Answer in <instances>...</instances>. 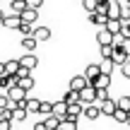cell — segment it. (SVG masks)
Segmentation results:
<instances>
[{
	"instance_id": "6da1fadb",
	"label": "cell",
	"mask_w": 130,
	"mask_h": 130,
	"mask_svg": "<svg viewBox=\"0 0 130 130\" xmlns=\"http://www.w3.org/2000/svg\"><path fill=\"white\" fill-rule=\"evenodd\" d=\"M5 94H7V99H10L12 104H17V106L24 101V99H27V92H24L19 84H14V87H7V89H5Z\"/></svg>"
},
{
	"instance_id": "7a4b0ae2",
	"label": "cell",
	"mask_w": 130,
	"mask_h": 130,
	"mask_svg": "<svg viewBox=\"0 0 130 130\" xmlns=\"http://www.w3.org/2000/svg\"><path fill=\"white\" fill-rule=\"evenodd\" d=\"M79 104H96V87L92 82L84 89H79Z\"/></svg>"
},
{
	"instance_id": "3957f363",
	"label": "cell",
	"mask_w": 130,
	"mask_h": 130,
	"mask_svg": "<svg viewBox=\"0 0 130 130\" xmlns=\"http://www.w3.org/2000/svg\"><path fill=\"white\" fill-rule=\"evenodd\" d=\"M116 99H111V96H108V99H104V101H99V111H101V116H108V118H111L113 116V113H116Z\"/></svg>"
},
{
	"instance_id": "277c9868",
	"label": "cell",
	"mask_w": 130,
	"mask_h": 130,
	"mask_svg": "<svg viewBox=\"0 0 130 130\" xmlns=\"http://www.w3.org/2000/svg\"><path fill=\"white\" fill-rule=\"evenodd\" d=\"M82 116L87 118V121H96L99 116H101V111H99V104H82Z\"/></svg>"
},
{
	"instance_id": "5b68a950",
	"label": "cell",
	"mask_w": 130,
	"mask_h": 130,
	"mask_svg": "<svg viewBox=\"0 0 130 130\" xmlns=\"http://www.w3.org/2000/svg\"><path fill=\"white\" fill-rule=\"evenodd\" d=\"M96 43H99V46H111V43H113V34L108 31L106 27H101L99 34H96Z\"/></svg>"
},
{
	"instance_id": "8992f818",
	"label": "cell",
	"mask_w": 130,
	"mask_h": 130,
	"mask_svg": "<svg viewBox=\"0 0 130 130\" xmlns=\"http://www.w3.org/2000/svg\"><path fill=\"white\" fill-rule=\"evenodd\" d=\"M87 77L84 75H75V77H70V84H68V89H72V92H79V89H84L87 87Z\"/></svg>"
},
{
	"instance_id": "52a82bcc",
	"label": "cell",
	"mask_w": 130,
	"mask_h": 130,
	"mask_svg": "<svg viewBox=\"0 0 130 130\" xmlns=\"http://www.w3.org/2000/svg\"><path fill=\"white\" fill-rule=\"evenodd\" d=\"M22 108H27V113H39V106H41V99H34V96H27L22 104Z\"/></svg>"
},
{
	"instance_id": "ba28073f",
	"label": "cell",
	"mask_w": 130,
	"mask_h": 130,
	"mask_svg": "<svg viewBox=\"0 0 130 130\" xmlns=\"http://www.w3.org/2000/svg\"><path fill=\"white\" fill-rule=\"evenodd\" d=\"M0 24H3V27H7V29H19V24H22V17H19V14H5Z\"/></svg>"
},
{
	"instance_id": "9c48e42d",
	"label": "cell",
	"mask_w": 130,
	"mask_h": 130,
	"mask_svg": "<svg viewBox=\"0 0 130 130\" xmlns=\"http://www.w3.org/2000/svg\"><path fill=\"white\" fill-rule=\"evenodd\" d=\"M51 116H56V118H60V121H63V118L68 116V104H65V101H56V104H53V108H51Z\"/></svg>"
},
{
	"instance_id": "30bf717a",
	"label": "cell",
	"mask_w": 130,
	"mask_h": 130,
	"mask_svg": "<svg viewBox=\"0 0 130 130\" xmlns=\"http://www.w3.org/2000/svg\"><path fill=\"white\" fill-rule=\"evenodd\" d=\"M19 65H22V68H29V70H34L39 65V58L34 56V53H27V56H22L19 58Z\"/></svg>"
},
{
	"instance_id": "8fae6325",
	"label": "cell",
	"mask_w": 130,
	"mask_h": 130,
	"mask_svg": "<svg viewBox=\"0 0 130 130\" xmlns=\"http://www.w3.org/2000/svg\"><path fill=\"white\" fill-rule=\"evenodd\" d=\"M36 41H48L51 39V29L48 27H34V34H31Z\"/></svg>"
},
{
	"instance_id": "7c38bea8",
	"label": "cell",
	"mask_w": 130,
	"mask_h": 130,
	"mask_svg": "<svg viewBox=\"0 0 130 130\" xmlns=\"http://www.w3.org/2000/svg\"><path fill=\"white\" fill-rule=\"evenodd\" d=\"M19 17H22V22H27V24H34V22L39 19V10H34V7H27L22 14H19Z\"/></svg>"
},
{
	"instance_id": "4fadbf2b",
	"label": "cell",
	"mask_w": 130,
	"mask_h": 130,
	"mask_svg": "<svg viewBox=\"0 0 130 130\" xmlns=\"http://www.w3.org/2000/svg\"><path fill=\"white\" fill-rule=\"evenodd\" d=\"M92 84L96 89H108L111 87V75H99L96 79H92Z\"/></svg>"
},
{
	"instance_id": "5bb4252c",
	"label": "cell",
	"mask_w": 130,
	"mask_h": 130,
	"mask_svg": "<svg viewBox=\"0 0 130 130\" xmlns=\"http://www.w3.org/2000/svg\"><path fill=\"white\" fill-rule=\"evenodd\" d=\"M19 46H22L27 53H34V48L39 46V41H36L34 36H22V43H19Z\"/></svg>"
},
{
	"instance_id": "9a60e30c",
	"label": "cell",
	"mask_w": 130,
	"mask_h": 130,
	"mask_svg": "<svg viewBox=\"0 0 130 130\" xmlns=\"http://www.w3.org/2000/svg\"><path fill=\"white\" fill-rule=\"evenodd\" d=\"M99 75H101V70H99V65H92V63H89L87 68H84V77H87V82H92V79H96Z\"/></svg>"
},
{
	"instance_id": "2e32d148",
	"label": "cell",
	"mask_w": 130,
	"mask_h": 130,
	"mask_svg": "<svg viewBox=\"0 0 130 130\" xmlns=\"http://www.w3.org/2000/svg\"><path fill=\"white\" fill-rule=\"evenodd\" d=\"M89 22H92V24H96V27H106V22H108V14L89 12Z\"/></svg>"
},
{
	"instance_id": "e0dca14e",
	"label": "cell",
	"mask_w": 130,
	"mask_h": 130,
	"mask_svg": "<svg viewBox=\"0 0 130 130\" xmlns=\"http://www.w3.org/2000/svg\"><path fill=\"white\" fill-rule=\"evenodd\" d=\"M27 108H22V106H14V111H12V123H22V121H27Z\"/></svg>"
},
{
	"instance_id": "ac0fdd59",
	"label": "cell",
	"mask_w": 130,
	"mask_h": 130,
	"mask_svg": "<svg viewBox=\"0 0 130 130\" xmlns=\"http://www.w3.org/2000/svg\"><path fill=\"white\" fill-rule=\"evenodd\" d=\"M113 68H116V63L111 60V58H104L101 63H99V70H101V75H111Z\"/></svg>"
},
{
	"instance_id": "d6986e66",
	"label": "cell",
	"mask_w": 130,
	"mask_h": 130,
	"mask_svg": "<svg viewBox=\"0 0 130 130\" xmlns=\"http://www.w3.org/2000/svg\"><path fill=\"white\" fill-rule=\"evenodd\" d=\"M58 130H77V118H63L60 125H58Z\"/></svg>"
},
{
	"instance_id": "ffe728a7",
	"label": "cell",
	"mask_w": 130,
	"mask_h": 130,
	"mask_svg": "<svg viewBox=\"0 0 130 130\" xmlns=\"http://www.w3.org/2000/svg\"><path fill=\"white\" fill-rule=\"evenodd\" d=\"M82 104H68V116L70 118H79V116H82ZM68 116H65V118H68Z\"/></svg>"
},
{
	"instance_id": "44dd1931",
	"label": "cell",
	"mask_w": 130,
	"mask_h": 130,
	"mask_svg": "<svg viewBox=\"0 0 130 130\" xmlns=\"http://www.w3.org/2000/svg\"><path fill=\"white\" fill-rule=\"evenodd\" d=\"M121 27H123L121 19H108V22H106V29L113 34V36H116V34H121Z\"/></svg>"
},
{
	"instance_id": "7402d4cb",
	"label": "cell",
	"mask_w": 130,
	"mask_h": 130,
	"mask_svg": "<svg viewBox=\"0 0 130 130\" xmlns=\"http://www.w3.org/2000/svg\"><path fill=\"white\" fill-rule=\"evenodd\" d=\"M121 22H130V3L121 0Z\"/></svg>"
},
{
	"instance_id": "603a6c76",
	"label": "cell",
	"mask_w": 130,
	"mask_h": 130,
	"mask_svg": "<svg viewBox=\"0 0 130 130\" xmlns=\"http://www.w3.org/2000/svg\"><path fill=\"white\" fill-rule=\"evenodd\" d=\"M10 7H12V14H22L24 10H27V3H24V0H12Z\"/></svg>"
},
{
	"instance_id": "cb8c5ba5",
	"label": "cell",
	"mask_w": 130,
	"mask_h": 130,
	"mask_svg": "<svg viewBox=\"0 0 130 130\" xmlns=\"http://www.w3.org/2000/svg\"><path fill=\"white\" fill-rule=\"evenodd\" d=\"M113 48H116V46H113ZM125 58H128V56H125V53H123V51H121V48H116V51H113V56H111V60H113V63H116V65H118V68H121V65H123V63H125Z\"/></svg>"
},
{
	"instance_id": "d4e9b609",
	"label": "cell",
	"mask_w": 130,
	"mask_h": 130,
	"mask_svg": "<svg viewBox=\"0 0 130 130\" xmlns=\"http://www.w3.org/2000/svg\"><path fill=\"white\" fill-rule=\"evenodd\" d=\"M65 104H79V92H72V89H68V94L63 96Z\"/></svg>"
},
{
	"instance_id": "484cf974",
	"label": "cell",
	"mask_w": 130,
	"mask_h": 130,
	"mask_svg": "<svg viewBox=\"0 0 130 130\" xmlns=\"http://www.w3.org/2000/svg\"><path fill=\"white\" fill-rule=\"evenodd\" d=\"M34 84H36V82H34V77H31V75H29V77H22V79H19V87H22L24 92L34 89Z\"/></svg>"
},
{
	"instance_id": "4316f807",
	"label": "cell",
	"mask_w": 130,
	"mask_h": 130,
	"mask_svg": "<svg viewBox=\"0 0 130 130\" xmlns=\"http://www.w3.org/2000/svg\"><path fill=\"white\" fill-rule=\"evenodd\" d=\"M43 123L48 125V130H58V125H60V118H56V116H46V118H43Z\"/></svg>"
},
{
	"instance_id": "83f0119b",
	"label": "cell",
	"mask_w": 130,
	"mask_h": 130,
	"mask_svg": "<svg viewBox=\"0 0 130 130\" xmlns=\"http://www.w3.org/2000/svg\"><path fill=\"white\" fill-rule=\"evenodd\" d=\"M19 70V60H7L5 63V75H14Z\"/></svg>"
},
{
	"instance_id": "f1b7e54d",
	"label": "cell",
	"mask_w": 130,
	"mask_h": 130,
	"mask_svg": "<svg viewBox=\"0 0 130 130\" xmlns=\"http://www.w3.org/2000/svg\"><path fill=\"white\" fill-rule=\"evenodd\" d=\"M116 106L121 108V111H130V96L125 94V96H121V99H116Z\"/></svg>"
},
{
	"instance_id": "f546056e",
	"label": "cell",
	"mask_w": 130,
	"mask_h": 130,
	"mask_svg": "<svg viewBox=\"0 0 130 130\" xmlns=\"http://www.w3.org/2000/svg\"><path fill=\"white\" fill-rule=\"evenodd\" d=\"M113 121H116V123H125L128 121V111H121V108H116V113H113Z\"/></svg>"
},
{
	"instance_id": "4dcf8cb0",
	"label": "cell",
	"mask_w": 130,
	"mask_h": 130,
	"mask_svg": "<svg viewBox=\"0 0 130 130\" xmlns=\"http://www.w3.org/2000/svg\"><path fill=\"white\" fill-rule=\"evenodd\" d=\"M19 31H22V36H31V34H34V24L22 22V24H19Z\"/></svg>"
},
{
	"instance_id": "1f68e13d",
	"label": "cell",
	"mask_w": 130,
	"mask_h": 130,
	"mask_svg": "<svg viewBox=\"0 0 130 130\" xmlns=\"http://www.w3.org/2000/svg\"><path fill=\"white\" fill-rule=\"evenodd\" d=\"M51 108H53V104H51V101H41V106H39V113H41V116H51Z\"/></svg>"
},
{
	"instance_id": "d6a6232c",
	"label": "cell",
	"mask_w": 130,
	"mask_h": 130,
	"mask_svg": "<svg viewBox=\"0 0 130 130\" xmlns=\"http://www.w3.org/2000/svg\"><path fill=\"white\" fill-rule=\"evenodd\" d=\"M96 3H99V0H82V7L87 10V14H89V12H94V10H96Z\"/></svg>"
},
{
	"instance_id": "836d02e7",
	"label": "cell",
	"mask_w": 130,
	"mask_h": 130,
	"mask_svg": "<svg viewBox=\"0 0 130 130\" xmlns=\"http://www.w3.org/2000/svg\"><path fill=\"white\" fill-rule=\"evenodd\" d=\"M99 51H101V58H111L116 48H113V43H111V46H99Z\"/></svg>"
},
{
	"instance_id": "e575fe53",
	"label": "cell",
	"mask_w": 130,
	"mask_h": 130,
	"mask_svg": "<svg viewBox=\"0 0 130 130\" xmlns=\"http://www.w3.org/2000/svg\"><path fill=\"white\" fill-rule=\"evenodd\" d=\"M121 72H123V77H125V79H130V56L125 58V63L121 65Z\"/></svg>"
},
{
	"instance_id": "d590c367",
	"label": "cell",
	"mask_w": 130,
	"mask_h": 130,
	"mask_svg": "<svg viewBox=\"0 0 130 130\" xmlns=\"http://www.w3.org/2000/svg\"><path fill=\"white\" fill-rule=\"evenodd\" d=\"M118 48H121V51L125 53V56H130V39H123V41H121V46H118Z\"/></svg>"
},
{
	"instance_id": "8d00e7d4",
	"label": "cell",
	"mask_w": 130,
	"mask_h": 130,
	"mask_svg": "<svg viewBox=\"0 0 130 130\" xmlns=\"http://www.w3.org/2000/svg\"><path fill=\"white\" fill-rule=\"evenodd\" d=\"M14 75H17V77L22 79V77H29V75H31V70H29V68H22V65H19V70H17Z\"/></svg>"
},
{
	"instance_id": "74e56055",
	"label": "cell",
	"mask_w": 130,
	"mask_h": 130,
	"mask_svg": "<svg viewBox=\"0 0 130 130\" xmlns=\"http://www.w3.org/2000/svg\"><path fill=\"white\" fill-rule=\"evenodd\" d=\"M24 3H27V7H34V10H39L43 5V0H24Z\"/></svg>"
},
{
	"instance_id": "f35d334b",
	"label": "cell",
	"mask_w": 130,
	"mask_h": 130,
	"mask_svg": "<svg viewBox=\"0 0 130 130\" xmlns=\"http://www.w3.org/2000/svg\"><path fill=\"white\" fill-rule=\"evenodd\" d=\"M0 130H12V121H7V118H0Z\"/></svg>"
},
{
	"instance_id": "ab89813d",
	"label": "cell",
	"mask_w": 130,
	"mask_h": 130,
	"mask_svg": "<svg viewBox=\"0 0 130 130\" xmlns=\"http://www.w3.org/2000/svg\"><path fill=\"white\" fill-rule=\"evenodd\" d=\"M10 87V77L7 75H0V89H7Z\"/></svg>"
},
{
	"instance_id": "60d3db41",
	"label": "cell",
	"mask_w": 130,
	"mask_h": 130,
	"mask_svg": "<svg viewBox=\"0 0 130 130\" xmlns=\"http://www.w3.org/2000/svg\"><path fill=\"white\" fill-rule=\"evenodd\" d=\"M10 104V99H7V94H0V111H3L5 106Z\"/></svg>"
},
{
	"instance_id": "b9f144b4",
	"label": "cell",
	"mask_w": 130,
	"mask_h": 130,
	"mask_svg": "<svg viewBox=\"0 0 130 130\" xmlns=\"http://www.w3.org/2000/svg\"><path fill=\"white\" fill-rule=\"evenodd\" d=\"M31 130H48V125H46L43 121H39V123H34V128H31Z\"/></svg>"
},
{
	"instance_id": "7bdbcfd3",
	"label": "cell",
	"mask_w": 130,
	"mask_h": 130,
	"mask_svg": "<svg viewBox=\"0 0 130 130\" xmlns=\"http://www.w3.org/2000/svg\"><path fill=\"white\" fill-rule=\"evenodd\" d=\"M0 75H5V63H0Z\"/></svg>"
},
{
	"instance_id": "ee69618b",
	"label": "cell",
	"mask_w": 130,
	"mask_h": 130,
	"mask_svg": "<svg viewBox=\"0 0 130 130\" xmlns=\"http://www.w3.org/2000/svg\"><path fill=\"white\" fill-rule=\"evenodd\" d=\"M3 17H5V12H3V10H0V22H3Z\"/></svg>"
},
{
	"instance_id": "f6af8a7d",
	"label": "cell",
	"mask_w": 130,
	"mask_h": 130,
	"mask_svg": "<svg viewBox=\"0 0 130 130\" xmlns=\"http://www.w3.org/2000/svg\"><path fill=\"white\" fill-rule=\"evenodd\" d=\"M125 123H128V128H130V113H128V121H125Z\"/></svg>"
},
{
	"instance_id": "bcb514c9",
	"label": "cell",
	"mask_w": 130,
	"mask_h": 130,
	"mask_svg": "<svg viewBox=\"0 0 130 130\" xmlns=\"http://www.w3.org/2000/svg\"><path fill=\"white\" fill-rule=\"evenodd\" d=\"M128 3H130V0H128Z\"/></svg>"
},
{
	"instance_id": "7dc6e473",
	"label": "cell",
	"mask_w": 130,
	"mask_h": 130,
	"mask_svg": "<svg viewBox=\"0 0 130 130\" xmlns=\"http://www.w3.org/2000/svg\"><path fill=\"white\" fill-rule=\"evenodd\" d=\"M128 113H130V111H128Z\"/></svg>"
},
{
	"instance_id": "c3c4849f",
	"label": "cell",
	"mask_w": 130,
	"mask_h": 130,
	"mask_svg": "<svg viewBox=\"0 0 130 130\" xmlns=\"http://www.w3.org/2000/svg\"><path fill=\"white\" fill-rule=\"evenodd\" d=\"M128 24H130V22H128Z\"/></svg>"
}]
</instances>
